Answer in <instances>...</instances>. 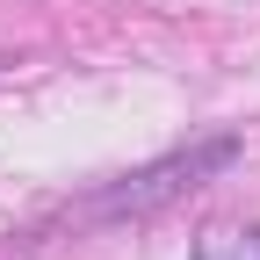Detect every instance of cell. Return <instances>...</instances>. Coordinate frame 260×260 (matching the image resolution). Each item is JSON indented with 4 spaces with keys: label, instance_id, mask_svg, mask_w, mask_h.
<instances>
[{
    "label": "cell",
    "instance_id": "1",
    "mask_svg": "<svg viewBox=\"0 0 260 260\" xmlns=\"http://www.w3.org/2000/svg\"><path fill=\"white\" fill-rule=\"evenodd\" d=\"M232 159H239V138H224V130H217V138H188V145H174L167 159H152V167L109 181V188L87 203V217H152V210L181 203V195H195L203 181H217Z\"/></svg>",
    "mask_w": 260,
    "mask_h": 260
},
{
    "label": "cell",
    "instance_id": "2",
    "mask_svg": "<svg viewBox=\"0 0 260 260\" xmlns=\"http://www.w3.org/2000/svg\"><path fill=\"white\" fill-rule=\"evenodd\" d=\"M195 260H260V232H232V224H217V232L195 239Z\"/></svg>",
    "mask_w": 260,
    "mask_h": 260
}]
</instances>
